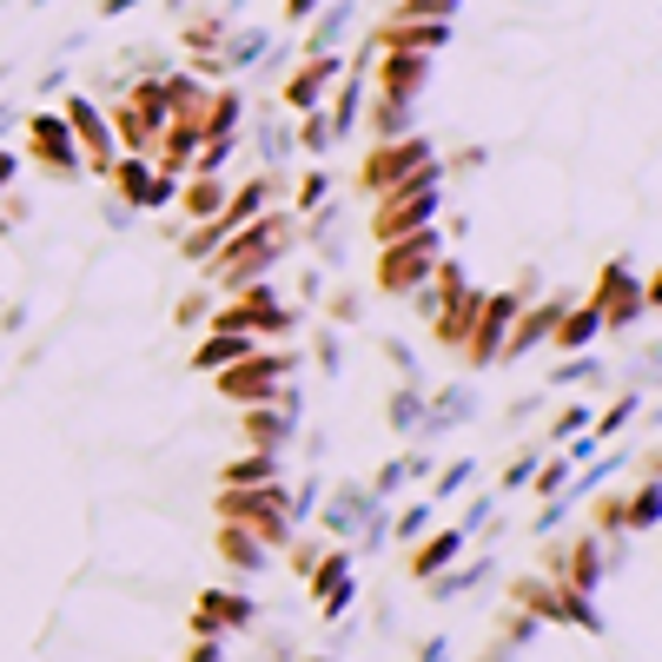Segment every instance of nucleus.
Here are the masks:
<instances>
[{"mask_svg": "<svg viewBox=\"0 0 662 662\" xmlns=\"http://www.w3.org/2000/svg\"><path fill=\"white\" fill-rule=\"evenodd\" d=\"M285 245H298V212L266 206L259 219H245V225L219 245V253L199 266V272H206V285H212V298H232L238 285L272 279V266L285 259Z\"/></svg>", "mask_w": 662, "mask_h": 662, "instance_id": "obj_1", "label": "nucleus"}, {"mask_svg": "<svg viewBox=\"0 0 662 662\" xmlns=\"http://www.w3.org/2000/svg\"><path fill=\"white\" fill-rule=\"evenodd\" d=\"M425 180H444L438 166V146L425 133H404V139H378L365 159H358V193L384 199V193H404V186H425Z\"/></svg>", "mask_w": 662, "mask_h": 662, "instance_id": "obj_2", "label": "nucleus"}, {"mask_svg": "<svg viewBox=\"0 0 662 662\" xmlns=\"http://www.w3.org/2000/svg\"><path fill=\"white\" fill-rule=\"evenodd\" d=\"M438 259H444V232H438V225L404 232V238L378 245V272H371V285H378L384 298H410V292H418V285L438 272Z\"/></svg>", "mask_w": 662, "mask_h": 662, "instance_id": "obj_3", "label": "nucleus"}, {"mask_svg": "<svg viewBox=\"0 0 662 662\" xmlns=\"http://www.w3.org/2000/svg\"><path fill=\"white\" fill-rule=\"evenodd\" d=\"M219 517L253 530L266 550H285L292 543V511H285V483H253V490H219Z\"/></svg>", "mask_w": 662, "mask_h": 662, "instance_id": "obj_4", "label": "nucleus"}, {"mask_svg": "<svg viewBox=\"0 0 662 662\" xmlns=\"http://www.w3.org/2000/svg\"><path fill=\"white\" fill-rule=\"evenodd\" d=\"M305 358H298V345H279V352H253V358H238V365H225L219 371V397H232L238 410L245 404H272L285 384H292V371H298Z\"/></svg>", "mask_w": 662, "mask_h": 662, "instance_id": "obj_5", "label": "nucleus"}, {"mask_svg": "<svg viewBox=\"0 0 662 662\" xmlns=\"http://www.w3.org/2000/svg\"><path fill=\"white\" fill-rule=\"evenodd\" d=\"M438 212H444V180H425V186L384 193V199H378V212H371V238H378V245H391V238H404V232H425V225H438Z\"/></svg>", "mask_w": 662, "mask_h": 662, "instance_id": "obj_6", "label": "nucleus"}, {"mask_svg": "<svg viewBox=\"0 0 662 662\" xmlns=\"http://www.w3.org/2000/svg\"><path fill=\"white\" fill-rule=\"evenodd\" d=\"M590 311L603 318V331H629V324H642V318H649V305H642V279H636V266H629V259H610V266L597 272Z\"/></svg>", "mask_w": 662, "mask_h": 662, "instance_id": "obj_7", "label": "nucleus"}, {"mask_svg": "<svg viewBox=\"0 0 662 662\" xmlns=\"http://www.w3.org/2000/svg\"><path fill=\"white\" fill-rule=\"evenodd\" d=\"M339 73H345V53H305V60H292V73L279 79V113H318L324 107V94L339 87Z\"/></svg>", "mask_w": 662, "mask_h": 662, "instance_id": "obj_8", "label": "nucleus"}, {"mask_svg": "<svg viewBox=\"0 0 662 662\" xmlns=\"http://www.w3.org/2000/svg\"><path fill=\"white\" fill-rule=\"evenodd\" d=\"M60 120H66V133H73L79 166H87V173H107V166L120 159L113 126H107V107H100V100H87V94H66V100H60Z\"/></svg>", "mask_w": 662, "mask_h": 662, "instance_id": "obj_9", "label": "nucleus"}, {"mask_svg": "<svg viewBox=\"0 0 662 662\" xmlns=\"http://www.w3.org/2000/svg\"><path fill=\"white\" fill-rule=\"evenodd\" d=\"M524 311V298L517 292H483V305H477V318H470V339H464V365L470 371H490L497 365V352H504V331H511V318Z\"/></svg>", "mask_w": 662, "mask_h": 662, "instance_id": "obj_10", "label": "nucleus"}, {"mask_svg": "<svg viewBox=\"0 0 662 662\" xmlns=\"http://www.w3.org/2000/svg\"><path fill=\"white\" fill-rule=\"evenodd\" d=\"M378 511H384V504H378L365 483H324V497H318V511H311V517H318V530H324L331 543H352Z\"/></svg>", "mask_w": 662, "mask_h": 662, "instance_id": "obj_11", "label": "nucleus"}, {"mask_svg": "<svg viewBox=\"0 0 662 662\" xmlns=\"http://www.w3.org/2000/svg\"><path fill=\"white\" fill-rule=\"evenodd\" d=\"M27 159H40L53 180H79V146H73L60 107H27Z\"/></svg>", "mask_w": 662, "mask_h": 662, "instance_id": "obj_12", "label": "nucleus"}, {"mask_svg": "<svg viewBox=\"0 0 662 662\" xmlns=\"http://www.w3.org/2000/svg\"><path fill=\"white\" fill-rule=\"evenodd\" d=\"M311 597H318V610H324L331 623L352 610V597H358V584H352V543H331V550L318 556V569H311Z\"/></svg>", "mask_w": 662, "mask_h": 662, "instance_id": "obj_13", "label": "nucleus"}, {"mask_svg": "<svg viewBox=\"0 0 662 662\" xmlns=\"http://www.w3.org/2000/svg\"><path fill=\"white\" fill-rule=\"evenodd\" d=\"M431 87V53H378L371 60V94L384 100H418Z\"/></svg>", "mask_w": 662, "mask_h": 662, "instance_id": "obj_14", "label": "nucleus"}, {"mask_svg": "<svg viewBox=\"0 0 662 662\" xmlns=\"http://www.w3.org/2000/svg\"><path fill=\"white\" fill-rule=\"evenodd\" d=\"M358 8H365V0H324V8H318V14L305 21L298 60H305V53H339V47H345V40L358 34V21H365Z\"/></svg>", "mask_w": 662, "mask_h": 662, "instance_id": "obj_15", "label": "nucleus"}, {"mask_svg": "<svg viewBox=\"0 0 662 662\" xmlns=\"http://www.w3.org/2000/svg\"><path fill=\"white\" fill-rule=\"evenodd\" d=\"M238 438H245V451H272V457H285L292 438H298V418H292L285 404H245Z\"/></svg>", "mask_w": 662, "mask_h": 662, "instance_id": "obj_16", "label": "nucleus"}, {"mask_svg": "<svg viewBox=\"0 0 662 662\" xmlns=\"http://www.w3.org/2000/svg\"><path fill=\"white\" fill-rule=\"evenodd\" d=\"M245 623H253V597H238V590H206L199 610H193L199 636H238Z\"/></svg>", "mask_w": 662, "mask_h": 662, "instance_id": "obj_17", "label": "nucleus"}, {"mask_svg": "<svg viewBox=\"0 0 662 662\" xmlns=\"http://www.w3.org/2000/svg\"><path fill=\"white\" fill-rule=\"evenodd\" d=\"M266 47H272V27L232 21V34L219 40V53H212V60H219V73H225V79H238V73H253V66H259V53H266Z\"/></svg>", "mask_w": 662, "mask_h": 662, "instance_id": "obj_18", "label": "nucleus"}, {"mask_svg": "<svg viewBox=\"0 0 662 662\" xmlns=\"http://www.w3.org/2000/svg\"><path fill=\"white\" fill-rule=\"evenodd\" d=\"M225 34H232V14H225V8H206V0H199L193 14H180V53H186V60L219 53Z\"/></svg>", "mask_w": 662, "mask_h": 662, "instance_id": "obj_19", "label": "nucleus"}, {"mask_svg": "<svg viewBox=\"0 0 662 662\" xmlns=\"http://www.w3.org/2000/svg\"><path fill=\"white\" fill-rule=\"evenodd\" d=\"M358 126L371 133V146H378V139H404V133H418V100H384V94H371V107L358 113Z\"/></svg>", "mask_w": 662, "mask_h": 662, "instance_id": "obj_20", "label": "nucleus"}, {"mask_svg": "<svg viewBox=\"0 0 662 662\" xmlns=\"http://www.w3.org/2000/svg\"><path fill=\"white\" fill-rule=\"evenodd\" d=\"M597 339H603V318H597L590 305H569V311L550 324V352H556V358H576V352H590Z\"/></svg>", "mask_w": 662, "mask_h": 662, "instance_id": "obj_21", "label": "nucleus"}, {"mask_svg": "<svg viewBox=\"0 0 662 662\" xmlns=\"http://www.w3.org/2000/svg\"><path fill=\"white\" fill-rule=\"evenodd\" d=\"M225 193H232V180H225V173H186L173 206L186 212V225H199V219H212V212L225 206Z\"/></svg>", "mask_w": 662, "mask_h": 662, "instance_id": "obj_22", "label": "nucleus"}, {"mask_svg": "<svg viewBox=\"0 0 662 662\" xmlns=\"http://www.w3.org/2000/svg\"><path fill=\"white\" fill-rule=\"evenodd\" d=\"M464 550H470V537H464V530H438L431 543L410 550V584H431V576H444Z\"/></svg>", "mask_w": 662, "mask_h": 662, "instance_id": "obj_23", "label": "nucleus"}, {"mask_svg": "<svg viewBox=\"0 0 662 662\" xmlns=\"http://www.w3.org/2000/svg\"><path fill=\"white\" fill-rule=\"evenodd\" d=\"M107 180H113V199H120V206L146 212V193H152V159H146V152H120V159L107 166Z\"/></svg>", "mask_w": 662, "mask_h": 662, "instance_id": "obj_24", "label": "nucleus"}, {"mask_svg": "<svg viewBox=\"0 0 662 662\" xmlns=\"http://www.w3.org/2000/svg\"><path fill=\"white\" fill-rule=\"evenodd\" d=\"M253 352H259L253 331H206V345L193 352V371H225V365L253 358Z\"/></svg>", "mask_w": 662, "mask_h": 662, "instance_id": "obj_25", "label": "nucleus"}, {"mask_svg": "<svg viewBox=\"0 0 662 662\" xmlns=\"http://www.w3.org/2000/svg\"><path fill=\"white\" fill-rule=\"evenodd\" d=\"M279 477H285V457H272V451H245L219 470L225 490H253V483H279Z\"/></svg>", "mask_w": 662, "mask_h": 662, "instance_id": "obj_26", "label": "nucleus"}, {"mask_svg": "<svg viewBox=\"0 0 662 662\" xmlns=\"http://www.w3.org/2000/svg\"><path fill=\"white\" fill-rule=\"evenodd\" d=\"M219 556H225L232 569H245V576L272 563V550H266V543H259L253 530H238V524H219Z\"/></svg>", "mask_w": 662, "mask_h": 662, "instance_id": "obj_27", "label": "nucleus"}, {"mask_svg": "<svg viewBox=\"0 0 662 662\" xmlns=\"http://www.w3.org/2000/svg\"><path fill=\"white\" fill-rule=\"evenodd\" d=\"M318 324H331V331H352V324H365V292H352V285H324L318 292Z\"/></svg>", "mask_w": 662, "mask_h": 662, "instance_id": "obj_28", "label": "nucleus"}, {"mask_svg": "<svg viewBox=\"0 0 662 662\" xmlns=\"http://www.w3.org/2000/svg\"><path fill=\"white\" fill-rule=\"evenodd\" d=\"M384 425L397 438H418V425H425V384H397L391 404H384Z\"/></svg>", "mask_w": 662, "mask_h": 662, "instance_id": "obj_29", "label": "nucleus"}, {"mask_svg": "<svg viewBox=\"0 0 662 662\" xmlns=\"http://www.w3.org/2000/svg\"><path fill=\"white\" fill-rule=\"evenodd\" d=\"M483 576H490V556H477V563H464V569L451 563L444 576H431V584H425V597H431V603H451V597H470V590L483 584Z\"/></svg>", "mask_w": 662, "mask_h": 662, "instance_id": "obj_30", "label": "nucleus"}, {"mask_svg": "<svg viewBox=\"0 0 662 662\" xmlns=\"http://www.w3.org/2000/svg\"><path fill=\"white\" fill-rule=\"evenodd\" d=\"M655 517H662V483H655V477H642V483H636V497L623 504V537L655 530Z\"/></svg>", "mask_w": 662, "mask_h": 662, "instance_id": "obj_31", "label": "nucleus"}, {"mask_svg": "<svg viewBox=\"0 0 662 662\" xmlns=\"http://www.w3.org/2000/svg\"><path fill=\"white\" fill-rule=\"evenodd\" d=\"M584 431H590V404H563L550 418V431H543V451H563L569 438H584Z\"/></svg>", "mask_w": 662, "mask_h": 662, "instance_id": "obj_32", "label": "nucleus"}, {"mask_svg": "<svg viewBox=\"0 0 662 662\" xmlns=\"http://www.w3.org/2000/svg\"><path fill=\"white\" fill-rule=\"evenodd\" d=\"M404 483H410V451H397V457H384V464L371 470V483H365V490L378 497V504H391V497H397Z\"/></svg>", "mask_w": 662, "mask_h": 662, "instance_id": "obj_33", "label": "nucleus"}, {"mask_svg": "<svg viewBox=\"0 0 662 662\" xmlns=\"http://www.w3.org/2000/svg\"><path fill=\"white\" fill-rule=\"evenodd\" d=\"M232 159H238V133H225V139H199V152H193L186 173H225Z\"/></svg>", "mask_w": 662, "mask_h": 662, "instance_id": "obj_34", "label": "nucleus"}, {"mask_svg": "<svg viewBox=\"0 0 662 662\" xmlns=\"http://www.w3.org/2000/svg\"><path fill=\"white\" fill-rule=\"evenodd\" d=\"M569 470H576V464H569L563 451H543V457H537V470H530V490H537V497H556V490L569 483Z\"/></svg>", "mask_w": 662, "mask_h": 662, "instance_id": "obj_35", "label": "nucleus"}, {"mask_svg": "<svg viewBox=\"0 0 662 662\" xmlns=\"http://www.w3.org/2000/svg\"><path fill=\"white\" fill-rule=\"evenodd\" d=\"M311 365H318L324 378H339V371H345V331L318 324V339H311Z\"/></svg>", "mask_w": 662, "mask_h": 662, "instance_id": "obj_36", "label": "nucleus"}, {"mask_svg": "<svg viewBox=\"0 0 662 662\" xmlns=\"http://www.w3.org/2000/svg\"><path fill=\"white\" fill-rule=\"evenodd\" d=\"M324 199H331V173H324V166H311V173L292 186V206H285V212H318Z\"/></svg>", "mask_w": 662, "mask_h": 662, "instance_id": "obj_37", "label": "nucleus"}, {"mask_svg": "<svg viewBox=\"0 0 662 662\" xmlns=\"http://www.w3.org/2000/svg\"><path fill=\"white\" fill-rule=\"evenodd\" d=\"M378 352H384V365H397V384H425V371H418V352H410L397 331H384L378 339Z\"/></svg>", "mask_w": 662, "mask_h": 662, "instance_id": "obj_38", "label": "nucleus"}, {"mask_svg": "<svg viewBox=\"0 0 662 662\" xmlns=\"http://www.w3.org/2000/svg\"><path fill=\"white\" fill-rule=\"evenodd\" d=\"M470 477H477V464H470V457L444 464V470H438V483H431V504H451V497H464V490H470Z\"/></svg>", "mask_w": 662, "mask_h": 662, "instance_id": "obj_39", "label": "nucleus"}, {"mask_svg": "<svg viewBox=\"0 0 662 662\" xmlns=\"http://www.w3.org/2000/svg\"><path fill=\"white\" fill-rule=\"evenodd\" d=\"M391 21H457V0H391Z\"/></svg>", "mask_w": 662, "mask_h": 662, "instance_id": "obj_40", "label": "nucleus"}, {"mask_svg": "<svg viewBox=\"0 0 662 662\" xmlns=\"http://www.w3.org/2000/svg\"><path fill=\"white\" fill-rule=\"evenodd\" d=\"M597 371H603V365H597L590 352H576V358H556V365H550V391H556V384H563V391H569V384H590Z\"/></svg>", "mask_w": 662, "mask_h": 662, "instance_id": "obj_41", "label": "nucleus"}, {"mask_svg": "<svg viewBox=\"0 0 662 662\" xmlns=\"http://www.w3.org/2000/svg\"><path fill=\"white\" fill-rule=\"evenodd\" d=\"M324 550H331V537H298V530H292V543H285V556H292V576H311Z\"/></svg>", "mask_w": 662, "mask_h": 662, "instance_id": "obj_42", "label": "nucleus"}, {"mask_svg": "<svg viewBox=\"0 0 662 662\" xmlns=\"http://www.w3.org/2000/svg\"><path fill=\"white\" fill-rule=\"evenodd\" d=\"M431 497H418V504H404V517H384V524H397V543H418L425 537V524H431Z\"/></svg>", "mask_w": 662, "mask_h": 662, "instance_id": "obj_43", "label": "nucleus"}, {"mask_svg": "<svg viewBox=\"0 0 662 662\" xmlns=\"http://www.w3.org/2000/svg\"><path fill=\"white\" fill-rule=\"evenodd\" d=\"M206 311H212V285H206V292H186V298L173 305V324L193 331V324H206Z\"/></svg>", "mask_w": 662, "mask_h": 662, "instance_id": "obj_44", "label": "nucleus"}, {"mask_svg": "<svg viewBox=\"0 0 662 662\" xmlns=\"http://www.w3.org/2000/svg\"><path fill=\"white\" fill-rule=\"evenodd\" d=\"M324 285H331V272H324V266H305V272L292 279V305H318Z\"/></svg>", "mask_w": 662, "mask_h": 662, "instance_id": "obj_45", "label": "nucleus"}, {"mask_svg": "<svg viewBox=\"0 0 662 662\" xmlns=\"http://www.w3.org/2000/svg\"><path fill=\"white\" fill-rule=\"evenodd\" d=\"M483 159H490L483 146H464L457 159H438V166H444V180H470V173H483Z\"/></svg>", "mask_w": 662, "mask_h": 662, "instance_id": "obj_46", "label": "nucleus"}, {"mask_svg": "<svg viewBox=\"0 0 662 662\" xmlns=\"http://www.w3.org/2000/svg\"><path fill=\"white\" fill-rule=\"evenodd\" d=\"M490 511H497V490H483V497H477V504L464 511V524H457V530H464V537H477V530L490 524Z\"/></svg>", "mask_w": 662, "mask_h": 662, "instance_id": "obj_47", "label": "nucleus"}, {"mask_svg": "<svg viewBox=\"0 0 662 662\" xmlns=\"http://www.w3.org/2000/svg\"><path fill=\"white\" fill-rule=\"evenodd\" d=\"M623 537V497H603V504H597V537Z\"/></svg>", "mask_w": 662, "mask_h": 662, "instance_id": "obj_48", "label": "nucleus"}, {"mask_svg": "<svg viewBox=\"0 0 662 662\" xmlns=\"http://www.w3.org/2000/svg\"><path fill=\"white\" fill-rule=\"evenodd\" d=\"M186 662H225V636H199V642L186 649Z\"/></svg>", "mask_w": 662, "mask_h": 662, "instance_id": "obj_49", "label": "nucleus"}, {"mask_svg": "<svg viewBox=\"0 0 662 662\" xmlns=\"http://www.w3.org/2000/svg\"><path fill=\"white\" fill-rule=\"evenodd\" d=\"M292 444H298V451H305V464H318V457H324V451H331V438H324V431H305V438H292Z\"/></svg>", "mask_w": 662, "mask_h": 662, "instance_id": "obj_50", "label": "nucleus"}, {"mask_svg": "<svg viewBox=\"0 0 662 662\" xmlns=\"http://www.w3.org/2000/svg\"><path fill=\"white\" fill-rule=\"evenodd\" d=\"M318 8H324V0H285V27H305Z\"/></svg>", "mask_w": 662, "mask_h": 662, "instance_id": "obj_51", "label": "nucleus"}, {"mask_svg": "<svg viewBox=\"0 0 662 662\" xmlns=\"http://www.w3.org/2000/svg\"><path fill=\"white\" fill-rule=\"evenodd\" d=\"M21 180V152H8V146H0V193H8Z\"/></svg>", "mask_w": 662, "mask_h": 662, "instance_id": "obj_52", "label": "nucleus"}, {"mask_svg": "<svg viewBox=\"0 0 662 662\" xmlns=\"http://www.w3.org/2000/svg\"><path fill=\"white\" fill-rule=\"evenodd\" d=\"M21 324H27V305L8 298V305H0V331H21Z\"/></svg>", "mask_w": 662, "mask_h": 662, "instance_id": "obj_53", "label": "nucleus"}, {"mask_svg": "<svg viewBox=\"0 0 662 662\" xmlns=\"http://www.w3.org/2000/svg\"><path fill=\"white\" fill-rule=\"evenodd\" d=\"M537 410H543V391H524V397H517V404H511V418H517V425H524V418H537Z\"/></svg>", "mask_w": 662, "mask_h": 662, "instance_id": "obj_54", "label": "nucleus"}, {"mask_svg": "<svg viewBox=\"0 0 662 662\" xmlns=\"http://www.w3.org/2000/svg\"><path fill=\"white\" fill-rule=\"evenodd\" d=\"M27 120V107H14V100H0V133H14Z\"/></svg>", "mask_w": 662, "mask_h": 662, "instance_id": "obj_55", "label": "nucleus"}, {"mask_svg": "<svg viewBox=\"0 0 662 662\" xmlns=\"http://www.w3.org/2000/svg\"><path fill=\"white\" fill-rule=\"evenodd\" d=\"M139 0H100V21H120V14H133Z\"/></svg>", "mask_w": 662, "mask_h": 662, "instance_id": "obj_56", "label": "nucleus"}, {"mask_svg": "<svg viewBox=\"0 0 662 662\" xmlns=\"http://www.w3.org/2000/svg\"><path fill=\"white\" fill-rule=\"evenodd\" d=\"M193 8H199V0H166V14H173V21H180V14H193Z\"/></svg>", "mask_w": 662, "mask_h": 662, "instance_id": "obj_57", "label": "nucleus"}]
</instances>
